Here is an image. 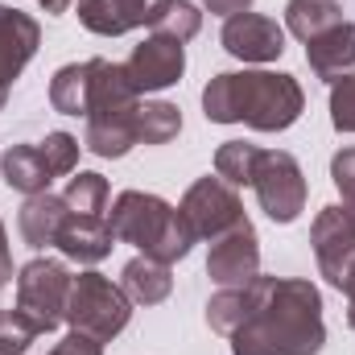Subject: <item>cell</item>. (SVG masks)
<instances>
[{"label":"cell","mask_w":355,"mask_h":355,"mask_svg":"<svg viewBox=\"0 0 355 355\" xmlns=\"http://www.w3.org/2000/svg\"><path fill=\"white\" fill-rule=\"evenodd\" d=\"M232 355H318L327 343L322 293L306 277H257L248 318L227 335Z\"/></svg>","instance_id":"obj_1"},{"label":"cell","mask_w":355,"mask_h":355,"mask_svg":"<svg viewBox=\"0 0 355 355\" xmlns=\"http://www.w3.org/2000/svg\"><path fill=\"white\" fill-rule=\"evenodd\" d=\"M306 112V91L285 71H223L202 87V116L211 124H248L257 132H285Z\"/></svg>","instance_id":"obj_2"},{"label":"cell","mask_w":355,"mask_h":355,"mask_svg":"<svg viewBox=\"0 0 355 355\" xmlns=\"http://www.w3.org/2000/svg\"><path fill=\"white\" fill-rule=\"evenodd\" d=\"M107 227H112L116 244H132L162 265L186 261L190 248L198 244L190 223L182 219V211L149 190H120L107 211Z\"/></svg>","instance_id":"obj_3"},{"label":"cell","mask_w":355,"mask_h":355,"mask_svg":"<svg viewBox=\"0 0 355 355\" xmlns=\"http://www.w3.org/2000/svg\"><path fill=\"white\" fill-rule=\"evenodd\" d=\"M132 318V297L124 293V285H116L112 277L103 272H79L71 277V293H67V314L62 322L71 331H83L99 343H112Z\"/></svg>","instance_id":"obj_4"},{"label":"cell","mask_w":355,"mask_h":355,"mask_svg":"<svg viewBox=\"0 0 355 355\" xmlns=\"http://www.w3.org/2000/svg\"><path fill=\"white\" fill-rule=\"evenodd\" d=\"M67 293H71V272L54 257H33L29 265L17 268V314L33 322L37 335L58 331L67 314Z\"/></svg>","instance_id":"obj_5"},{"label":"cell","mask_w":355,"mask_h":355,"mask_svg":"<svg viewBox=\"0 0 355 355\" xmlns=\"http://www.w3.org/2000/svg\"><path fill=\"white\" fill-rule=\"evenodd\" d=\"M252 190L272 223H293L306 211V174L297 157L285 149H261L252 170Z\"/></svg>","instance_id":"obj_6"},{"label":"cell","mask_w":355,"mask_h":355,"mask_svg":"<svg viewBox=\"0 0 355 355\" xmlns=\"http://www.w3.org/2000/svg\"><path fill=\"white\" fill-rule=\"evenodd\" d=\"M178 211H182V219L190 223L194 240H215V236H223L227 227H236V223L244 219L240 190H236V186H227L219 174H215V178H211V174L198 178V182L182 194Z\"/></svg>","instance_id":"obj_7"},{"label":"cell","mask_w":355,"mask_h":355,"mask_svg":"<svg viewBox=\"0 0 355 355\" xmlns=\"http://www.w3.org/2000/svg\"><path fill=\"white\" fill-rule=\"evenodd\" d=\"M207 277L219 289H244V285H252L261 277V240H257V227H252L248 215L236 227H227L223 236L211 240Z\"/></svg>","instance_id":"obj_8"},{"label":"cell","mask_w":355,"mask_h":355,"mask_svg":"<svg viewBox=\"0 0 355 355\" xmlns=\"http://www.w3.org/2000/svg\"><path fill=\"white\" fill-rule=\"evenodd\" d=\"M310 244H314V257H318L327 285H335L343 293V285H347V277L355 268V219L343 207H322L314 215Z\"/></svg>","instance_id":"obj_9"},{"label":"cell","mask_w":355,"mask_h":355,"mask_svg":"<svg viewBox=\"0 0 355 355\" xmlns=\"http://www.w3.org/2000/svg\"><path fill=\"white\" fill-rule=\"evenodd\" d=\"M223 50L240 62H252V67H265V62H277L285 54V29L265 17V12H236L223 21V33H219Z\"/></svg>","instance_id":"obj_10"},{"label":"cell","mask_w":355,"mask_h":355,"mask_svg":"<svg viewBox=\"0 0 355 355\" xmlns=\"http://www.w3.org/2000/svg\"><path fill=\"white\" fill-rule=\"evenodd\" d=\"M128 79L137 95H149V91H166L174 87L186 71V46L174 42V37H162V33H149L124 62Z\"/></svg>","instance_id":"obj_11"},{"label":"cell","mask_w":355,"mask_h":355,"mask_svg":"<svg viewBox=\"0 0 355 355\" xmlns=\"http://www.w3.org/2000/svg\"><path fill=\"white\" fill-rule=\"evenodd\" d=\"M42 46V25L37 17L12 8V4H0V112L8 103V91L17 83V75L33 62Z\"/></svg>","instance_id":"obj_12"},{"label":"cell","mask_w":355,"mask_h":355,"mask_svg":"<svg viewBox=\"0 0 355 355\" xmlns=\"http://www.w3.org/2000/svg\"><path fill=\"white\" fill-rule=\"evenodd\" d=\"M166 0H75L79 25L99 33V37H120L141 25H153Z\"/></svg>","instance_id":"obj_13"},{"label":"cell","mask_w":355,"mask_h":355,"mask_svg":"<svg viewBox=\"0 0 355 355\" xmlns=\"http://www.w3.org/2000/svg\"><path fill=\"white\" fill-rule=\"evenodd\" d=\"M306 62L331 87L343 79H355V21H339L314 42H306Z\"/></svg>","instance_id":"obj_14"},{"label":"cell","mask_w":355,"mask_h":355,"mask_svg":"<svg viewBox=\"0 0 355 355\" xmlns=\"http://www.w3.org/2000/svg\"><path fill=\"white\" fill-rule=\"evenodd\" d=\"M54 248L67 257V261H79V265H99L103 257H112L116 248V236L107 227V215H67Z\"/></svg>","instance_id":"obj_15"},{"label":"cell","mask_w":355,"mask_h":355,"mask_svg":"<svg viewBox=\"0 0 355 355\" xmlns=\"http://www.w3.org/2000/svg\"><path fill=\"white\" fill-rule=\"evenodd\" d=\"M67 215L71 211H67L62 194H50V190L46 194H29L21 202V211H17V232H21V240L29 248H54Z\"/></svg>","instance_id":"obj_16"},{"label":"cell","mask_w":355,"mask_h":355,"mask_svg":"<svg viewBox=\"0 0 355 355\" xmlns=\"http://www.w3.org/2000/svg\"><path fill=\"white\" fill-rule=\"evenodd\" d=\"M137 141V103L124 112H107V116H91L87 132H83V149H91L103 162H116L124 153H132Z\"/></svg>","instance_id":"obj_17"},{"label":"cell","mask_w":355,"mask_h":355,"mask_svg":"<svg viewBox=\"0 0 355 355\" xmlns=\"http://www.w3.org/2000/svg\"><path fill=\"white\" fill-rule=\"evenodd\" d=\"M141 95L132 87L124 62H107V58H91V103H87V120L91 116H107V112H124L132 107Z\"/></svg>","instance_id":"obj_18"},{"label":"cell","mask_w":355,"mask_h":355,"mask_svg":"<svg viewBox=\"0 0 355 355\" xmlns=\"http://www.w3.org/2000/svg\"><path fill=\"white\" fill-rule=\"evenodd\" d=\"M120 285H124V293L132 297V306H157V302H166L170 297V289H174V272L170 265H162V261H153V257H132L124 272H120Z\"/></svg>","instance_id":"obj_19"},{"label":"cell","mask_w":355,"mask_h":355,"mask_svg":"<svg viewBox=\"0 0 355 355\" xmlns=\"http://www.w3.org/2000/svg\"><path fill=\"white\" fill-rule=\"evenodd\" d=\"M0 174H4V186L8 190H17V194H46L50 190V166H46V157H42V149L37 145H12L4 157H0Z\"/></svg>","instance_id":"obj_20"},{"label":"cell","mask_w":355,"mask_h":355,"mask_svg":"<svg viewBox=\"0 0 355 355\" xmlns=\"http://www.w3.org/2000/svg\"><path fill=\"white\" fill-rule=\"evenodd\" d=\"M87 103H91V58L58 67L54 79H50V107L62 112V116H83L87 120Z\"/></svg>","instance_id":"obj_21"},{"label":"cell","mask_w":355,"mask_h":355,"mask_svg":"<svg viewBox=\"0 0 355 355\" xmlns=\"http://www.w3.org/2000/svg\"><path fill=\"white\" fill-rule=\"evenodd\" d=\"M339 21H343L339 0H289L285 4V29L297 42H314L318 33H327Z\"/></svg>","instance_id":"obj_22"},{"label":"cell","mask_w":355,"mask_h":355,"mask_svg":"<svg viewBox=\"0 0 355 355\" xmlns=\"http://www.w3.org/2000/svg\"><path fill=\"white\" fill-rule=\"evenodd\" d=\"M182 132V112L166 99H137V141L141 145H170Z\"/></svg>","instance_id":"obj_23"},{"label":"cell","mask_w":355,"mask_h":355,"mask_svg":"<svg viewBox=\"0 0 355 355\" xmlns=\"http://www.w3.org/2000/svg\"><path fill=\"white\" fill-rule=\"evenodd\" d=\"M107 178L95 174V170H79V174L67 182V190H62V202H67V211H75V215H107Z\"/></svg>","instance_id":"obj_24"},{"label":"cell","mask_w":355,"mask_h":355,"mask_svg":"<svg viewBox=\"0 0 355 355\" xmlns=\"http://www.w3.org/2000/svg\"><path fill=\"white\" fill-rule=\"evenodd\" d=\"M257 157L261 149L248 145V141H223L215 149V174L223 178L227 186H252V170H257Z\"/></svg>","instance_id":"obj_25"},{"label":"cell","mask_w":355,"mask_h":355,"mask_svg":"<svg viewBox=\"0 0 355 355\" xmlns=\"http://www.w3.org/2000/svg\"><path fill=\"white\" fill-rule=\"evenodd\" d=\"M198 29H202V12H198V4H190V0H166L162 12H157L153 25H149V33L174 37L182 46H186L190 37H198Z\"/></svg>","instance_id":"obj_26"},{"label":"cell","mask_w":355,"mask_h":355,"mask_svg":"<svg viewBox=\"0 0 355 355\" xmlns=\"http://www.w3.org/2000/svg\"><path fill=\"white\" fill-rule=\"evenodd\" d=\"M248 318V285L244 289H219L207 302V327L215 335H232Z\"/></svg>","instance_id":"obj_27"},{"label":"cell","mask_w":355,"mask_h":355,"mask_svg":"<svg viewBox=\"0 0 355 355\" xmlns=\"http://www.w3.org/2000/svg\"><path fill=\"white\" fill-rule=\"evenodd\" d=\"M37 149H42V157H46V166H50L54 178H67L79 170V153H83L79 137H71V132H46V141H37Z\"/></svg>","instance_id":"obj_28"},{"label":"cell","mask_w":355,"mask_h":355,"mask_svg":"<svg viewBox=\"0 0 355 355\" xmlns=\"http://www.w3.org/2000/svg\"><path fill=\"white\" fill-rule=\"evenodd\" d=\"M33 339H37L33 322H25L17 310H4V318H0V355H25L33 347Z\"/></svg>","instance_id":"obj_29"},{"label":"cell","mask_w":355,"mask_h":355,"mask_svg":"<svg viewBox=\"0 0 355 355\" xmlns=\"http://www.w3.org/2000/svg\"><path fill=\"white\" fill-rule=\"evenodd\" d=\"M331 182L343 198V211L355 219V149H339L331 157Z\"/></svg>","instance_id":"obj_30"},{"label":"cell","mask_w":355,"mask_h":355,"mask_svg":"<svg viewBox=\"0 0 355 355\" xmlns=\"http://www.w3.org/2000/svg\"><path fill=\"white\" fill-rule=\"evenodd\" d=\"M331 124L339 132H355V79L331 87Z\"/></svg>","instance_id":"obj_31"},{"label":"cell","mask_w":355,"mask_h":355,"mask_svg":"<svg viewBox=\"0 0 355 355\" xmlns=\"http://www.w3.org/2000/svg\"><path fill=\"white\" fill-rule=\"evenodd\" d=\"M46 355H103V343L91 339V335H83V331H71L62 343H54Z\"/></svg>","instance_id":"obj_32"},{"label":"cell","mask_w":355,"mask_h":355,"mask_svg":"<svg viewBox=\"0 0 355 355\" xmlns=\"http://www.w3.org/2000/svg\"><path fill=\"white\" fill-rule=\"evenodd\" d=\"M202 8L227 21V17H236V12H248V8H252V0H202Z\"/></svg>","instance_id":"obj_33"},{"label":"cell","mask_w":355,"mask_h":355,"mask_svg":"<svg viewBox=\"0 0 355 355\" xmlns=\"http://www.w3.org/2000/svg\"><path fill=\"white\" fill-rule=\"evenodd\" d=\"M12 281V252H8V232H4V219H0V289Z\"/></svg>","instance_id":"obj_34"},{"label":"cell","mask_w":355,"mask_h":355,"mask_svg":"<svg viewBox=\"0 0 355 355\" xmlns=\"http://www.w3.org/2000/svg\"><path fill=\"white\" fill-rule=\"evenodd\" d=\"M71 4H75V0H37V8H42V12H50V17H62Z\"/></svg>","instance_id":"obj_35"},{"label":"cell","mask_w":355,"mask_h":355,"mask_svg":"<svg viewBox=\"0 0 355 355\" xmlns=\"http://www.w3.org/2000/svg\"><path fill=\"white\" fill-rule=\"evenodd\" d=\"M343 293H347V302H355V268H352V277H347V285H343Z\"/></svg>","instance_id":"obj_36"},{"label":"cell","mask_w":355,"mask_h":355,"mask_svg":"<svg viewBox=\"0 0 355 355\" xmlns=\"http://www.w3.org/2000/svg\"><path fill=\"white\" fill-rule=\"evenodd\" d=\"M347 327L355 331V302H347Z\"/></svg>","instance_id":"obj_37"},{"label":"cell","mask_w":355,"mask_h":355,"mask_svg":"<svg viewBox=\"0 0 355 355\" xmlns=\"http://www.w3.org/2000/svg\"><path fill=\"white\" fill-rule=\"evenodd\" d=\"M0 318H4V306H0Z\"/></svg>","instance_id":"obj_38"}]
</instances>
